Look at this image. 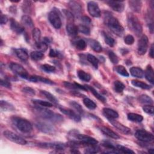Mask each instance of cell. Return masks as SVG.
Here are the masks:
<instances>
[{
	"mask_svg": "<svg viewBox=\"0 0 154 154\" xmlns=\"http://www.w3.org/2000/svg\"><path fill=\"white\" fill-rule=\"evenodd\" d=\"M145 77L146 79L150 82L152 84H153L154 83V79H153V69L152 67L150 65L147 66L146 67V69L144 72Z\"/></svg>",
	"mask_w": 154,
	"mask_h": 154,
	"instance_id": "cb8c5ba5",
	"label": "cell"
},
{
	"mask_svg": "<svg viewBox=\"0 0 154 154\" xmlns=\"http://www.w3.org/2000/svg\"><path fill=\"white\" fill-rule=\"evenodd\" d=\"M59 55V53L58 51L51 49L49 51V56L51 57H58Z\"/></svg>",
	"mask_w": 154,
	"mask_h": 154,
	"instance_id": "94428289",
	"label": "cell"
},
{
	"mask_svg": "<svg viewBox=\"0 0 154 154\" xmlns=\"http://www.w3.org/2000/svg\"><path fill=\"white\" fill-rule=\"evenodd\" d=\"M75 137L76 138L78 139V141L81 144L94 146V145H97L98 143V141L94 138L86 135H84V134H76Z\"/></svg>",
	"mask_w": 154,
	"mask_h": 154,
	"instance_id": "8fae6325",
	"label": "cell"
},
{
	"mask_svg": "<svg viewBox=\"0 0 154 154\" xmlns=\"http://www.w3.org/2000/svg\"><path fill=\"white\" fill-rule=\"evenodd\" d=\"M114 90L119 93H122L124 89L125 88V85L123 83H122L121 81H116L114 83Z\"/></svg>",
	"mask_w": 154,
	"mask_h": 154,
	"instance_id": "60d3db41",
	"label": "cell"
},
{
	"mask_svg": "<svg viewBox=\"0 0 154 154\" xmlns=\"http://www.w3.org/2000/svg\"><path fill=\"white\" fill-rule=\"evenodd\" d=\"M78 31H79L80 32H81L85 35H88L90 34V29L86 25H80L78 26Z\"/></svg>",
	"mask_w": 154,
	"mask_h": 154,
	"instance_id": "681fc988",
	"label": "cell"
},
{
	"mask_svg": "<svg viewBox=\"0 0 154 154\" xmlns=\"http://www.w3.org/2000/svg\"><path fill=\"white\" fill-rule=\"evenodd\" d=\"M15 54L17 57L22 61H26L28 59V54L27 52L22 48H18L15 49Z\"/></svg>",
	"mask_w": 154,
	"mask_h": 154,
	"instance_id": "484cf974",
	"label": "cell"
},
{
	"mask_svg": "<svg viewBox=\"0 0 154 154\" xmlns=\"http://www.w3.org/2000/svg\"><path fill=\"white\" fill-rule=\"evenodd\" d=\"M128 119L131 122H137V123H140L143 120V117L141 115L136 114V113H129L127 116Z\"/></svg>",
	"mask_w": 154,
	"mask_h": 154,
	"instance_id": "f1b7e54d",
	"label": "cell"
},
{
	"mask_svg": "<svg viewBox=\"0 0 154 154\" xmlns=\"http://www.w3.org/2000/svg\"><path fill=\"white\" fill-rule=\"evenodd\" d=\"M81 20H82V21L83 22H84V23H87V24L90 23V22H91V19H90V18L88 17L87 16H82V17H81Z\"/></svg>",
	"mask_w": 154,
	"mask_h": 154,
	"instance_id": "6125c7cd",
	"label": "cell"
},
{
	"mask_svg": "<svg viewBox=\"0 0 154 154\" xmlns=\"http://www.w3.org/2000/svg\"><path fill=\"white\" fill-rule=\"evenodd\" d=\"M48 45L44 41L43 42H38L37 43H35V48L38 50V51H40L42 52H43L46 51L48 49Z\"/></svg>",
	"mask_w": 154,
	"mask_h": 154,
	"instance_id": "ee69618b",
	"label": "cell"
},
{
	"mask_svg": "<svg viewBox=\"0 0 154 154\" xmlns=\"http://www.w3.org/2000/svg\"><path fill=\"white\" fill-rule=\"evenodd\" d=\"M149 45V40L146 35H143L138 42L137 51L139 55H143L146 54Z\"/></svg>",
	"mask_w": 154,
	"mask_h": 154,
	"instance_id": "30bf717a",
	"label": "cell"
},
{
	"mask_svg": "<svg viewBox=\"0 0 154 154\" xmlns=\"http://www.w3.org/2000/svg\"><path fill=\"white\" fill-rule=\"evenodd\" d=\"M131 84L135 87H137L142 89H145V90H149L152 87L151 85H149L143 82L139 81L137 80H132L131 81Z\"/></svg>",
	"mask_w": 154,
	"mask_h": 154,
	"instance_id": "4dcf8cb0",
	"label": "cell"
},
{
	"mask_svg": "<svg viewBox=\"0 0 154 154\" xmlns=\"http://www.w3.org/2000/svg\"><path fill=\"white\" fill-rule=\"evenodd\" d=\"M0 106L2 110L5 111H13L15 109L13 105H11V103H10L9 102L5 100H1Z\"/></svg>",
	"mask_w": 154,
	"mask_h": 154,
	"instance_id": "1f68e13d",
	"label": "cell"
},
{
	"mask_svg": "<svg viewBox=\"0 0 154 154\" xmlns=\"http://www.w3.org/2000/svg\"><path fill=\"white\" fill-rule=\"evenodd\" d=\"M63 11L64 13V14L66 16V18L67 19V20L70 22H73L74 19V16L73 15V14L67 10H64Z\"/></svg>",
	"mask_w": 154,
	"mask_h": 154,
	"instance_id": "9f6ffc18",
	"label": "cell"
},
{
	"mask_svg": "<svg viewBox=\"0 0 154 154\" xmlns=\"http://www.w3.org/2000/svg\"><path fill=\"white\" fill-rule=\"evenodd\" d=\"M129 4L130 8L132 9L135 12H140L141 7H142V2L141 1H129Z\"/></svg>",
	"mask_w": 154,
	"mask_h": 154,
	"instance_id": "d4e9b609",
	"label": "cell"
},
{
	"mask_svg": "<svg viewBox=\"0 0 154 154\" xmlns=\"http://www.w3.org/2000/svg\"><path fill=\"white\" fill-rule=\"evenodd\" d=\"M21 22L22 25L25 26L28 28H33L34 26V22L31 17L28 15L22 16L21 17Z\"/></svg>",
	"mask_w": 154,
	"mask_h": 154,
	"instance_id": "83f0119b",
	"label": "cell"
},
{
	"mask_svg": "<svg viewBox=\"0 0 154 154\" xmlns=\"http://www.w3.org/2000/svg\"><path fill=\"white\" fill-rule=\"evenodd\" d=\"M70 105L75 109H76L80 114H84V109H82V106L77 102L75 101H71L70 102Z\"/></svg>",
	"mask_w": 154,
	"mask_h": 154,
	"instance_id": "c3c4849f",
	"label": "cell"
},
{
	"mask_svg": "<svg viewBox=\"0 0 154 154\" xmlns=\"http://www.w3.org/2000/svg\"><path fill=\"white\" fill-rule=\"evenodd\" d=\"M28 80L31 81V82H41L46 84H49V85H52L54 84V82L49 79L43 78L42 76H36V75H34V76H29L28 78Z\"/></svg>",
	"mask_w": 154,
	"mask_h": 154,
	"instance_id": "d6986e66",
	"label": "cell"
},
{
	"mask_svg": "<svg viewBox=\"0 0 154 154\" xmlns=\"http://www.w3.org/2000/svg\"><path fill=\"white\" fill-rule=\"evenodd\" d=\"M153 149H150L149 150V153H153Z\"/></svg>",
	"mask_w": 154,
	"mask_h": 154,
	"instance_id": "e7e4bbea",
	"label": "cell"
},
{
	"mask_svg": "<svg viewBox=\"0 0 154 154\" xmlns=\"http://www.w3.org/2000/svg\"><path fill=\"white\" fill-rule=\"evenodd\" d=\"M11 121L14 126L23 133H29L32 130L31 123L25 119L19 117H13L11 118Z\"/></svg>",
	"mask_w": 154,
	"mask_h": 154,
	"instance_id": "277c9868",
	"label": "cell"
},
{
	"mask_svg": "<svg viewBox=\"0 0 154 154\" xmlns=\"http://www.w3.org/2000/svg\"><path fill=\"white\" fill-rule=\"evenodd\" d=\"M10 28L12 31L18 34L22 33L25 30L23 25L13 19H10Z\"/></svg>",
	"mask_w": 154,
	"mask_h": 154,
	"instance_id": "e0dca14e",
	"label": "cell"
},
{
	"mask_svg": "<svg viewBox=\"0 0 154 154\" xmlns=\"http://www.w3.org/2000/svg\"><path fill=\"white\" fill-rule=\"evenodd\" d=\"M88 43L94 51L97 52H100L102 51V48L98 41L94 39L90 38L88 40Z\"/></svg>",
	"mask_w": 154,
	"mask_h": 154,
	"instance_id": "7402d4cb",
	"label": "cell"
},
{
	"mask_svg": "<svg viewBox=\"0 0 154 154\" xmlns=\"http://www.w3.org/2000/svg\"><path fill=\"white\" fill-rule=\"evenodd\" d=\"M0 84H1V85L2 86V87H6V88H10L11 85V83L6 80V79H1V81H0Z\"/></svg>",
	"mask_w": 154,
	"mask_h": 154,
	"instance_id": "680465c9",
	"label": "cell"
},
{
	"mask_svg": "<svg viewBox=\"0 0 154 154\" xmlns=\"http://www.w3.org/2000/svg\"><path fill=\"white\" fill-rule=\"evenodd\" d=\"M34 111L40 117L46 120L54 123H60L63 121V117L60 114L55 113L48 109L36 106L34 108Z\"/></svg>",
	"mask_w": 154,
	"mask_h": 154,
	"instance_id": "7a4b0ae2",
	"label": "cell"
},
{
	"mask_svg": "<svg viewBox=\"0 0 154 154\" xmlns=\"http://www.w3.org/2000/svg\"><path fill=\"white\" fill-rule=\"evenodd\" d=\"M135 137L138 140L143 143H149L154 140L153 135L150 132L143 129L137 130L135 133Z\"/></svg>",
	"mask_w": 154,
	"mask_h": 154,
	"instance_id": "52a82bcc",
	"label": "cell"
},
{
	"mask_svg": "<svg viewBox=\"0 0 154 154\" xmlns=\"http://www.w3.org/2000/svg\"><path fill=\"white\" fill-rule=\"evenodd\" d=\"M38 146L43 148H46V149L50 148L56 150H63L65 149L66 144L61 143H58V142L43 143H39Z\"/></svg>",
	"mask_w": 154,
	"mask_h": 154,
	"instance_id": "4fadbf2b",
	"label": "cell"
},
{
	"mask_svg": "<svg viewBox=\"0 0 154 154\" xmlns=\"http://www.w3.org/2000/svg\"><path fill=\"white\" fill-rule=\"evenodd\" d=\"M59 109L64 114L68 116L72 120L76 122H79L81 121L80 116L78 115L76 112H75L72 109L64 108V107H59Z\"/></svg>",
	"mask_w": 154,
	"mask_h": 154,
	"instance_id": "5bb4252c",
	"label": "cell"
},
{
	"mask_svg": "<svg viewBox=\"0 0 154 154\" xmlns=\"http://www.w3.org/2000/svg\"><path fill=\"white\" fill-rule=\"evenodd\" d=\"M10 69L15 74L24 79H28V73L26 70L20 64L16 63H11L10 64Z\"/></svg>",
	"mask_w": 154,
	"mask_h": 154,
	"instance_id": "8992f818",
	"label": "cell"
},
{
	"mask_svg": "<svg viewBox=\"0 0 154 154\" xmlns=\"http://www.w3.org/2000/svg\"><path fill=\"white\" fill-rule=\"evenodd\" d=\"M41 68L42 70L46 72H53L55 70V67L54 66L48 64H45L42 65Z\"/></svg>",
	"mask_w": 154,
	"mask_h": 154,
	"instance_id": "816d5d0a",
	"label": "cell"
},
{
	"mask_svg": "<svg viewBox=\"0 0 154 154\" xmlns=\"http://www.w3.org/2000/svg\"><path fill=\"white\" fill-rule=\"evenodd\" d=\"M32 102L35 105H40L43 107H52L53 106V104L50 102L44 101L39 99H32Z\"/></svg>",
	"mask_w": 154,
	"mask_h": 154,
	"instance_id": "8d00e7d4",
	"label": "cell"
},
{
	"mask_svg": "<svg viewBox=\"0 0 154 154\" xmlns=\"http://www.w3.org/2000/svg\"><path fill=\"white\" fill-rule=\"evenodd\" d=\"M103 114L108 119H116L119 117V114L114 109L109 108H104Z\"/></svg>",
	"mask_w": 154,
	"mask_h": 154,
	"instance_id": "ffe728a7",
	"label": "cell"
},
{
	"mask_svg": "<svg viewBox=\"0 0 154 154\" xmlns=\"http://www.w3.org/2000/svg\"><path fill=\"white\" fill-rule=\"evenodd\" d=\"M3 134L5 138L13 143H17L20 145H25L26 144V141L24 138L11 131L8 130L5 131L3 132Z\"/></svg>",
	"mask_w": 154,
	"mask_h": 154,
	"instance_id": "ba28073f",
	"label": "cell"
},
{
	"mask_svg": "<svg viewBox=\"0 0 154 154\" xmlns=\"http://www.w3.org/2000/svg\"><path fill=\"white\" fill-rule=\"evenodd\" d=\"M130 73L132 76L138 78H142L144 76L143 70L138 67H131L130 69Z\"/></svg>",
	"mask_w": 154,
	"mask_h": 154,
	"instance_id": "4316f807",
	"label": "cell"
},
{
	"mask_svg": "<svg viewBox=\"0 0 154 154\" xmlns=\"http://www.w3.org/2000/svg\"><path fill=\"white\" fill-rule=\"evenodd\" d=\"M100 131L105 135H106L107 136L114 138V139H119L120 138V136L117 134L116 132H114L113 131H112L111 129H110L109 128H107V127H105V126H102L100 128Z\"/></svg>",
	"mask_w": 154,
	"mask_h": 154,
	"instance_id": "603a6c76",
	"label": "cell"
},
{
	"mask_svg": "<svg viewBox=\"0 0 154 154\" xmlns=\"http://www.w3.org/2000/svg\"><path fill=\"white\" fill-rule=\"evenodd\" d=\"M87 59L89 63H90L95 69H97L99 60L95 56H94L93 55H91V54H88L87 57Z\"/></svg>",
	"mask_w": 154,
	"mask_h": 154,
	"instance_id": "f35d334b",
	"label": "cell"
},
{
	"mask_svg": "<svg viewBox=\"0 0 154 154\" xmlns=\"http://www.w3.org/2000/svg\"><path fill=\"white\" fill-rule=\"evenodd\" d=\"M35 125L37 128L42 132L48 134H54L55 133V128L48 123L44 122H37L35 123Z\"/></svg>",
	"mask_w": 154,
	"mask_h": 154,
	"instance_id": "9c48e42d",
	"label": "cell"
},
{
	"mask_svg": "<svg viewBox=\"0 0 154 154\" xmlns=\"http://www.w3.org/2000/svg\"><path fill=\"white\" fill-rule=\"evenodd\" d=\"M87 43L83 39H79L75 42L76 48L80 51H83L85 49Z\"/></svg>",
	"mask_w": 154,
	"mask_h": 154,
	"instance_id": "f6af8a7d",
	"label": "cell"
},
{
	"mask_svg": "<svg viewBox=\"0 0 154 154\" xmlns=\"http://www.w3.org/2000/svg\"><path fill=\"white\" fill-rule=\"evenodd\" d=\"M99 151V147L96 145L90 146L84 150L85 153H96Z\"/></svg>",
	"mask_w": 154,
	"mask_h": 154,
	"instance_id": "f907efd6",
	"label": "cell"
},
{
	"mask_svg": "<svg viewBox=\"0 0 154 154\" xmlns=\"http://www.w3.org/2000/svg\"><path fill=\"white\" fill-rule=\"evenodd\" d=\"M104 20L109 29L116 35L121 37L124 33V28L117 20L110 13L106 12L104 16Z\"/></svg>",
	"mask_w": 154,
	"mask_h": 154,
	"instance_id": "6da1fadb",
	"label": "cell"
},
{
	"mask_svg": "<svg viewBox=\"0 0 154 154\" xmlns=\"http://www.w3.org/2000/svg\"><path fill=\"white\" fill-rule=\"evenodd\" d=\"M41 93L44 95L45 96L46 98H47L51 102L54 103V104H57L58 103V100L51 93L45 91V90H41L40 91Z\"/></svg>",
	"mask_w": 154,
	"mask_h": 154,
	"instance_id": "d6a6232c",
	"label": "cell"
},
{
	"mask_svg": "<svg viewBox=\"0 0 154 154\" xmlns=\"http://www.w3.org/2000/svg\"><path fill=\"white\" fill-rule=\"evenodd\" d=\"M124 42L126 45H131L134 43V38L132 35L128 34L125 36L124 38Z\"/></svg>",
	"mask_w": 154,
	"mask_h": 154,
	"instance_id": "11a10c76",
	"label": "cell"
},
{
	"mask_svg": "<svg viewBox=\"0 0 154 154\" xmlns=\"http://www.w3.org/2000/svg\"><path fill=\"white\" fill-rule=\"evenodd\" d=\"M149 55L152 58H153V44L152 45L150 49L149 50Z\"/></svg>",
	"mask_w": 154,
	"mask_h": 154,
	"instance_id": "be15d7a7",
	"label": "cell"
},
{
	"mask_svg": "<svg viewBox=\"0 0 154 154\" xmlns=\"http://www.w3.org/2000/svg\"><path fill=\"white\" fill-rule=\"evenodd\" d=\"M87 9L90 14L94 17L100 16V10L98 4L94 1H90L87 4Z\"/></svg>",
	"mask_w": 154,
	"mask_h": 154,
	"instance_id": "7c38bea8",
	"label": "cell"
},
{
	"mask_svg": "<svg viewBox=\"0 0 154 154\" xmlns=\"http://www.w3.org/2000/svg\"><path fill=\"white\" fill-rule=\"evenodd\" d=\"M106 3L114 11L120 13L122 12L125 8V4L123 1H108Z\"/></svg>",
	"mask_w": 154,
	"mask_h": 154,
	"instance_id": "9a60e30c",
	"label": "cell"
},
{
	"mask_svg": "<svg viewBox=\"0 0 154 154\" xmlns=\"http://www.w3.org/2000/svg\"><path fill=\"white\" fill-rule=\"evenodd\" d=\"M108 120L113 125V126H114L116 129L119 130L123 134L128 135V134H130L131 133V131L129 128L124 126L123 124L117 122L115 119H108Z\"/></svg>",
	"mask_w": 154,
	"mask_h": 154,
	"instance_id": "2e32d148",
	"label": "cell"
},
{
	"mask_svg": "<svg viewBox=\"0 0 154 154\" xmlns=\"http://www.w3.org/2000/svg\"><path fill=\"white\" fill-rule=\"evenodd\" d=\"M116 72L119 74H120V75H122L123 76L128 77L129 75L128 72H127L126 69H125V67L124 66H120H120H117L116 68Z\"/></svg>",
	"mask_w": 154,
	"mask_h": 154,
	"instance_id": "7dc6e473",
	"label": "cell"
},
{
	"mask_svg": "<svg viewBox=\"0 0 154 154\" xmlns=\"http://www.w3.org/2000/svg\"><path fill=\"white\" fill-rule=\"evenodd\" d=\"M143 110L148 114L151 116L153 115V106L152 105H145L143 107Z\"/></svg>",
	"mask_w": 154,
	"mask_h": 154,
	"instance_id": "db71d44e",
	"label": "cell"
},
{
	"mask_svg": "<svg viewBox=\"0 0 154 154\" xmlns=\"http://www.w3.org/2000/svg\"><path fill=\"white\" fill-rule=\"evenodd\" d=\"M48 18L50 23L55 28L59 29L61 28L62 24L61 20L59 11L57 8H54L52 9V10L49 13Z\"/></svg>",
	"mask_w": 154,
	"mask_h": 154,
	"instance_id": "5b68a950",
	"label": "cell"
},
{
	"mask_svg": "<svg viewBox=\"0 0 154 154\" xmlns=\"http://www.w3.org/2000/svg\"><path fill=\"white\" fill-rule=\"evenodd\" d=\"M108 56H109V58L110 61L113 64H117L119 63L118 57L112 51H109L108 52Z\"/></svg>",
	"mask_w": 154,
	"mask_h": 154,
	"instance_id": "f5cc1de1",
	"label": "cell"
},
{
	"mask_svg": "<svg viewBox=\"0 0 154 154\" xmlns=\"http://www.w3.org/2000/svg\"><path fill=\"white\" fill-rule=\"evenodd\" d=\"M8 19L7 17V16L6 15H4L3 14H2L1 13V25H4V24H5L7 21H8Z\"/></svg>",
	"mask_w": 154,
	"mask_h": 154,
	"instance_id": "91938a15",
	"label": "cell"
},
{
	"mask_svg": "<svg viewBox=\"0 0 154 154\" xmlns=\"http://www.w3.org/2000/svg\"><path fill=\"white\" fill-rule=\"evenodd\" d=\"M77 74H78V78L84 81L85 82H88L91 79V76L90 75H89L88 73H86L85 72L82 70H79L77 72Z\"/></svg>",
	"mask_w": 154,
	"mask_h": 154,
	"instance_id": "e575fe53",
	"label": "cell"
},
{
	"mask_svg": "<svg viewBox=\"0 0 154 154\" xmlns=\"http://www.w3.org/2000/svg\"><path fill=\"white\" fill-rule=\"evenodd\" d=\"M85 87L87 88V90H89L90 91V92L92 93L93 94L97 99H99V100H100L101 102H104L106 101V99L105 98V97L103 96L102 95H101L100 93H99L97 92V91L96 90H95L93 87H91V86H90V85H85Z\"/></svg>",
	"mask_w": 154,
	"mask_h": 154,
	"instance_id": "f546056e",
	"label": "cell"
},
{
	"mask_svg": "<svg viewBox=\"0 0 154 154\" xmlns=\"http://www.w3.org/2000/svg\"><path fill=\"white\" fill-rule=\"evenodd\" d=\"M30 56L32 60L38 61L43 58L44 54L43 52L40 51H34L31 53Z\"/></svg>",
	"mask_w": 154,
	"mask_h": 154,
	"instance_id": "7bdbcfd3",
	"label": "cell"
},
{
	"mask_svg": "<svg viewBox=\"0 0 154 154\" xmlns=\"http://www.w3.org/2000/svg\"><path fill=\"white\" fill-rule=\"evenodd\" d=\"M83 103L84 105L90 109H94L97 107L96 104L93 100L87 97H85L83 99Z\"/></svg>",
	"mask_w": 154,
	"mask_h": 154,
	"instance_id": "74e56055",
	"label": "cell"
},
{
	"mask_svg": "<svg viewBox=\"0 0 154 154\" xmlns=\"http://www.w3.org/2000/svg\"><path fill=\"white\" fill-rule=\"evenodd\" d=\"M69 7L76 16H79L82 12V7L80 4L75 1H70L69 2Z\"/></svg>",
	"mask_w": 154,
	"mask_h": 154,
	"instance_id": "ac0fdd59",
	"label": "cell"
},
{
	"mask_svg": "<svg viewBox=\"0 0 154 154\" xmlns=\"http://www.w3.org/2000/svg\"><path fill=\"white\" fill-rule=\"evenodd\" d=\"M32 33L33 38H34V41L35 42V43H37L38 42H40V37H41V31H40V30L37 28H35L33 29Z\"/></svg>",
	"mask_w": 154,
	"mask_h": 154,
	"instance_id": "bcb514c9",
	"label": "cell"
},
{
	"mask_svg": "<svg viewBox=\"0 0 154 154\" xmlns=\"http://www.w3.org/2000/svg\"><path fill=\"white\" fill-rule=\"evenodd\" d=\"M138 101L143 104L150 105V104L153 103L152 99L146 94H142V95L138 97Z\"/></svg>",
	"mask_w": 154,
	"mask_h": 154,
	"instance_id": "836d02e7",
	"label": "cell"
},
{
	"mask_svg": "<svg viewBox=\"0 0 154 154\" xmlns=\"http://www.w3.org/2000/svg\"><path fill=\"white\" fill-rule=\"evenodd\" d=\"M66 31L69 35L75 37L78 34V28L73 22H69L66 25Z\"/></svg>",
	"mask_w": 154,
	"mask_h": 154,
	"instance_id": "44dd1931",
	"label": "cell"
},
{
	"mask_svg": "<svg viewBox=\"0 0 154 154\" xmlns=\"http://www.w3.org/2000/svg\"><path fill=\"white\" fill-rule=\"evenodd\" d=\"M32 4L30 1H25L22 4V10L26 13H31L32 9Z\"/></svg>",
	"mask_w": 154,
	"mask_h": 154,
	"instance_id": "d590c367",
	"label": "cell"
},
{
	"mask_svg": "<svg viewBox=\"0 0 154 154\" xmlns=\"http://www.w3.org/2000/svg\"><path fill=\"white\" fill-rule=\"evenodd\" d=\"M103 37H104V40H105V42L106 43V45H108L110 47H113L115 44H116V42H115V40L111 37V36H109V35H108L105 32H103Z\"/></svg>",
	"mask_w": 154,
	"mask_h": 154,
	"instance_id": "ab89813d",
	"label": "cell"
},
{
	"mask_svg": "<svg viewBox=\"0 0 154 154\" xmlns=\"http://www.w3.org/2000/svg\"><path fill=\"white\" fill-rule=\"evenodd\" d=\"M116 149L119 153H134V152L125 146L116 144Z\"/></svg>",
	"mask_w": 154,
	"mask_h": 154,
	"instance_id": "b9f144b4",
	"label": "cell"
},
{
	"mask_svg": "<svg viewBox=\"0 0 154 154\" xmlns=\"http://www.w3.org/2000/svg\"><path fill=\"white\" fill-rule=\"evenodd\" d=\"M128 26L129 29L136 35H141L143 32L142 25L136 16L132 13H129L127 16Z\"/></svg>",
	"mask_w": 154,
	"mask_h": 154,
	"instance_id": "3957f363",
	"label": "cell"
},
{
	"mask_svg": "<svg viewBox=\"0 0 154 154\" xmlns=\"http://www.w3.org/2000/svg\"><path fill=\"white\" fill-rule=\"evenodd\" d=\"M22 91H23V93H25L28 94V95H32V96H33V95H35V90H34L33 88H31V87H23V88H22Z\"/></svg>",
	"mask_w": 154,
	"mask_h": 154,
	"instance_id": "6f0895ef",
	"label": "cell"
}]
</instances>
